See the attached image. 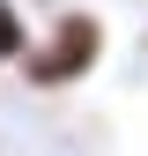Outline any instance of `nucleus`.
Wrapping results in <instances>:
<instances>
[{
  "label": "nucleus",
  "instance_id": "1",
  "mask_svg": "<svg viewBox=\"0 0 148 156\" xmlns=\"http://www.w3.org/2000/svg\"><path fill=\"white\" fill-rule=\"evenodd\" d=\"M96 60H104V23L89 8H67L59 23L22 52V74H30V89H67V82H82Z\"/></svg>",
  "mask_w": 148,
  "mask_h": 156
},
{
  "label": "nucleus",
  "instance_id": "2",
  "mask_svg": "<svg viewBox=\"0 0 148 156\" xmlns=\"http://www.w3.org/2000/svg\"><path fill=\"white\" fill-rule=\"evenodd\" d=\"M30 45H37V37H30V23H22V8H15V0H0V67H22Z\"/></svg>",
  "mask_w": 148,
  "mask_h": 156
}]
</instances>
